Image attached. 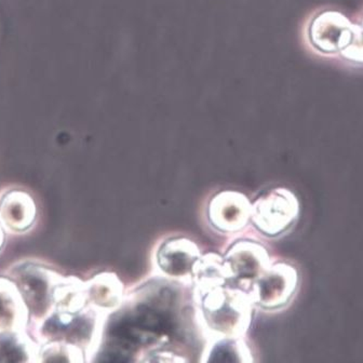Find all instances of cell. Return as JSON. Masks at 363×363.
Here are the masks:
<instances>
[{"label": "cell", "mask_w": 363, "mask_h": 363, "mask_svg": "<svg viewBox=\"0 0 363 363\" xmlns=\"http://www.w3.org/2000/svg\"><path fill=\"white\" fill-rule=\"evenodd\" d=\"M298 276L294 267L278 264L262 276L255 286V296L266 309H280L286 306L298 290Z\"/></svg>", "instance_id": "cell-3"}, {"label": "cell", "mask_w": 363, "mask_h": 363, "mask_svg": "<svg viewBox=\"0 0 363 363\" xmlns=\"http://www.w3.org/2000/svg\"><path fill=\"white\" fill-rule=\"evenodd\" d=\"M79 350L73 345L63 343H52L45 345L38 354V361H80Z\"/></svg>", "instance_id": "cell-15"}, {"label": "cell", "mask_w": 363, "mask_h": 363, "mask_svg": "<svg viewBox=\"0 0 363 363\" xmlns=\"http://www.w3.org/2000/svg\"><path fill=\"white\" fill-rule=\"evenodd\" d=\"M300 206L294 194L288 189L269 191L257 200L253 210V220L259 230L270 237L288 232L298 220Z\"/></svg>", "instance_id": "cell-2"}, {"label": "cell", "mask_w": 363, "mask_h": 363, "mask_svg": "<svg viewBox=\"0 0 363 363\" xmlns=\"http://www.w3.org/2000/svg\"><path fill=\"white\" fill-rule=\"evenodd\" d=\"M338 59L350 65L363 67V28L359 23H354L352 34L340 50Z\"/></svg>", "instance_id": "cell-14"}, {"label": "cell", "mask_w": 363, "mask_h": 363, "mask_svg": "<svg viewBox=\"0 0 363 363\" xmlns=\"http://www.w3.org/2000/svg\"><path fill=\"white\" fill-rule=\"evenodd\" d=\"M159 264L171 276L186 275L197 259V250L189 241L172 240L167 242L159 252Z\"/></svg>", "instance_id": "cell-9"}, {"label": "cell", "mask_w": 363, "mask_h": 363, "mask_svg": "<svg viewBox=\"0 0 363 363\" xmlns=\"http://www.w3.org/2000/svg\"><path fill=\"white\" fill-rule=\"evenodd\" d=\"M267 255L257 245H241L235 247L228 257L230 272L237 277H255L265 269Z\"/></svg>", "instance_id": "cell-10"}, {"label": "cell", "mask_w": 363, "mask_h": 363, "mask_svg": "<svg viewBox=\"0 0 363 363\" xmlns=\"http://www.w3.org/2000/svg\"><path fill=\"white\" fill-rule=\"evenodd\" d=\"M88 294L94 304L101 307H111L117 304L119 288L111 278H98L91 284Z\"/></svg>", "instance_id": "cell-12"}, {"label": "cell", "mask_w": 363, "mask_h": 363, "mask_svg": "<svg viewBox=\"0 0 363 363\" xmlns=\"http://www.w3.org/2000/svg\"><path fill=\"white\" fill-rule=\"evenodd\" d=\"M354 22L335 9L318 10L304 28V40L311 52L327 59H338L347 43Z\"/></svg>", "instance_id": "cell-1"}, {"label": "cell", "mask_w": 363, "mask_h": 363, "mask_svg": "<svg viewBox=\"0 0 363 363\" xmlns=\"http://www.w3.org/2000/svg\"><path fill=\"white\" fill-rule=\"evenodd\" d=\"M208 320L218 331L235 332L243 323V307L237 300L227 298L223 293L210 295L206 301Z\"/></svg>", "instance_id": "cell-6"}, {"label": "cell", "mask_w": 363, "mask_h": 363, "mask_svg": "<svg viewBox=\"0 0 363 363\" xmlns=\"http://www.w3.org/2000/svg\"><path fill=\"white\" fill-rule=\"evenodd\" d=\"M18 280L21 293L33 311H43L50 301L53 302V288L57 284L48 270L26 268L18 274Z\"/></svg>", "instance_id": "cell-4"}, {"label": "cell", "mask_w": 363, "mask_h": 363, "mask_svg": "<svg viewBox=\"0 0 363 363\" xmlns=\"http://www.w3.org/2000/svg\"><path fill=\"white\" fill-rule=\"evenodd\" d=\"M210 361H239L237 358L239 356L237 346L235 344L220 343L216 345L211 352Z\"/></svg>", "instance_id": "cell-16"}, {"label": "cell", "mask_w": 363, "mask_h": 363, "mask_svg": "<svg viewBox=\"0 0 363 363\" xmlns=\"http://www.w3.org/2000/svg\"><path fill=\"white\" fill-rule=\"evenodd\" d=\"M26 320V307L18 289L0 280V332H20Z\"/></svg>", "instance_id": "cell-8"}, {"label": "cell", "mask_w": 363, "mask_h": 363, "mask_svg": "<svg viewBox=\"0 0 363 363\" xmlns=\"http://www.w3.org/2000/svg\"><path fill=\"white\" fill-rule=\"evenodd\" d=\"M4 243V233L3 230H1V227H0V247L3 245Z\"/></svg>", "instance_id": "cell-17"}, {"label": "cell", "mask_w": 363, "mask_h": 363, "mask_svg": "<svg viewBox=\"0 0 363 363\" xmlns=\"http://www.w3.org/2000/svg\"><path fill=\"white\" fill-rule=\"evenodd\" d=\"M247 200L238 194H220L210 207V218L220 230H240L247 220Z\"/></svg>", "instance_id": "cell-5"}, {"label": "cell", "mask_w": 363, "mask_h": 363, "mask_svg": "<svg viewBox=\"0 0 363 363\" xmlns=\"http://www.w3.org/2000/svg\"><path fill=\"white\" fill-rule=\"evenodd\" d=\"M359 24H360L361 26H362L363 28V13H362V16H361V18H360V21H359Z\"/></svg>", "instance_id": "cell-18"}, {"label": "cell", "mask_w": 363, "mask_h": 363, "mask_svg": "<svg viewBox=\"0 0 363 363\" xmlns=\"http://www.w3.org/2000/svg\"><path fill=\"white\" fill-rule=\"evenodd\" d=\"M32 346L18 332H0V361H26Z\"/></svg>", "instance_id": "cell-11"}, {"label": "cell", "mask_w": 363, "mask_h": 363, "mask_svg": "<svg viewBox=\"0 0 363 363\" xmlns=\"http://www.w3.org/2000/svg\"><path fill=\"white\" fill-rule=\"evenodd\" d=\"M53 302L60 313H75L84 304V298L79 288L75 284H63L53 291Z\"/></svg>", "instance_id": "cell-13"}, {"label": "cell", "mask_w": 363, "mask_h": 363, "mask_svg": "<svg viewBox=\"0 0 363 363\" xmlns=\"http://www.w3.org/2000/svg\"><path fill=\"white\" fill-rule=\"evenodd\" d=\"M35 214L32 198L22 191H12L0 202V218L13 230H26L34 222Z\"/></svg>", "instance_id": "cell-7"}]
</instances>
